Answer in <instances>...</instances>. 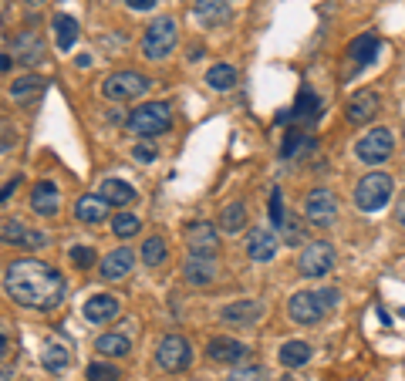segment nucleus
<instances>
[{"mask_svg":"<svg viewBox=\"0 0 405 381\" xmlns=\"http://www.w3.org/2000/svg\"><path fill=\"white\" fill-rule=\"evenodd\" d=\"M20 246H24V250H41V246H47V236L41 233V229H28Z\"/></svg>","mask_w":405,"mask_h":381,"instance_id":"obj_42","label":"nucleus"},{"mask_svg":"<svg viewBox=\"0 0 405 381\" xmlns=\"http://www.w3.org/2000/svg\"><path fill=\"white\" fill-rule=\"evenodd\" d=\"M234 4L236 0H196L193 4V14L196 20H202L206 28H219L234 17Z\"/></svg>","mask_w":405,"mask_h":381,"instance_id":"obj_16","label":"nucleus"},{"mask_svg":"<svg viewBox=\"0 0 405 381\" xmlns=\"http://www.w3.org/2000/svg\"><path fill=\"white\" fill-rule=\"evenodd\" d=\"M277 358H281L284 368H304L311 361V344L308 341H287V344H281Z\"/></svg>","mask_w":405,"mask_h":381,"instance_id":"obj_26","label":"nucleus"},{"mask_svg":"<svg viewBox=\"0 0 405 381\" xmlns=\"http://www.w3.org/2000/svg\"><path fill=\"white\" fill-rule=\"evenodd\" d=\"M287 314H291V320L311 327V324H318V320L325 318L327 310L321 304V297H318V290H297L294 297H291V304H287Z\"/></svg>","mask_w":405,"mask_h":381,"instance_id":"obj_10","label":"nucleus"},{"mask_svg":"<svg viewBox=\"0 0 405 381\" xmlns=\"http://www.w3.org/2000/svg\"><path fill=\"white\" fill-rule=\"evenodd\" d=\"M24 233H28V226H24L17 216H7V219H4V226H0V240H4V243L20 246V243H24Z\"/></svg>","mask_w":405,"mask_h":381,"instance_id":"obj_36","label":"nucleus"},{"mask_svg":"<svg viewBox=\"0 0 405 381\" xmlns=\"http://www.w3.org/2000/svg\"><path fill=\"white\" fill-rule=\"evenodd\" d=\"M115 314H119V301L111 294H92L85 301V320H92V324H105Z\"/></svg>","mask_w":405,"mask_h":381,"instance_id":"obj_22","label":"nucleus"},{"mask_svg":"<svg viewBox=\"0 0 405 381\" xmlns=\"http://www.w3.org/2000/svg\"><path fill=\"white\" fill-rule=\"evenodd\" d=\"M41 95H44V81H41V78H34V75L20 78V81L11 85V98H14L17 105H31L34 98H41Z\"/></svg>","mask_w":405,"mask_h":381,"instance_id":"obj_27","label":"nucleus"},{"mask_svg":"<svg viewBox=\"0 0 405 381\" xmlns=\"http://www.w3.org/2000/svg\"><path fill=\"white\" fill-rule=\"evenodd\" d=\"M149 78L139 75V71H111L105 81H102V95L109 98V102H132V98H142V95L149 92Z\"/></svg>","mask_w":405,"mask_h":381,"instance_id":"obj_4","label":"nucleus"},{"mask_svg":"<svg viewBox=\"0 0 405 381\" xmlns=\"http://www.w3.org/2000/svg\"><path fill=\"white\" fill-rule=\"evenodd\" d=\"M4 381H14V371H11V365H4Z\"/></svg>","mask_w":405,"mask_h":381,"instance_id":"obj_50","label":"nucleus"},{"mask_svg":"<svg viewBox=\"0 0 405 381\" xmlns=\"http://www.w3.org/2000/svg\"><path fill=\"white\" fill-rule=\"evenodd\" d=\"M334 246L325 243V240H314L301 250V257H297V270L301 277H308V280H318V277H327L334 270Z\"/></svg>","mask_w":405,"mask_h":381,"instance_id":"obj_6","label":"nucleus"},{"mask_svg":"<svg viewBox=\"0 0 405 381\" xmlns=\"http://www.w3.org/2000/svg\"><path fill=\"white\" fill-rule=\"evenodd\" d=\"M4 290L7 297L20 307H37V310H54L64 301V277L41 260H14L4 270Z\"/></svg>","mask_w":405,"mask_h":381,"instance_id":"obj_1","label":"nucleus"},{"mask_svg":"<svg viewBox=\"0 0 405 381\" xmlns=\"http://www.w3.org/2000/svg\"><path fill=\"white\" fill-rule=\"evenodd\" d=\"M95 351L105 354V358H125V354L132 351V341L125 334H102L95 341Z\"/></svg>","mask_w":405,"mask_h":381,"instance_id":"obj_31","label":"nucleus"},{"mask_svg":"<svg viewBox=\"0 0 405 381\" xmlns=\"http://www.w3.org/2000/svg\"><path fill=\"white\" fill-rule=\"evenodd\" d=\"M75 213H78L81 223L95 226V223H102V219L109 216V202H105L102 193H85V196L78 199V206H75Z\"/></svg>","mask_w":405,"mask_h":381,"instance_id":"obj_23","label":"nucleus"},{"mask_svg":"<svg viewBox=\"0 0 405 381\" xmlns=\"http://www.w3.org/2000/svg\"><path fill=\"white\" fill-rule=\"evenodd\" d=\"M318 297H321V304H325V310H334V307L341 304V294L334 287H321L318 290Z\"/></svg>","mask_w":405,"mask_h":381,"instance_id":"obj_43","label":"nucleus"},{"mask_svg":"<svg viewBox=\"0 0 405 381\" xmlns=\"http://www.w3.org/2000/svg\"><path fill=\"white\" fill-rule=\"evenodd\" d=\"M14 58L20 64H28V68L41 64L44 61V37L37 31H20L14 37Z\"/></svg>","mask_w":405,"mask_h":381,"instance_id":"obj_17","label":"nucleus"},{"mask_svg":"<svg viewBox=\"0 0 405 381\" xmlns=\"http://www.w3.org/2000/svg\"><path fill=\"white\" fill-rule=\"evenodd\" d=\"M0 71H4V75L11 71V54H0Z\"/></svg>","mask_w":405,"mask_h":381,"instance_id":"obj_49","label":"nucleus"},{"mask_svg":"<svg viewBox=\"0 0 405 381\" xmlns=\"http://www.w3.org/2000/svg\"><path fill=\"white\" fill-rule=\"evenodd\" d=\"M186 243H189V257H213L217 253V226L210 223H193L186 229Z\"/></svg>","mask_w":405,"mask_h":381,"instance_id":"obj_14","label":"nucleus"},{"mask_svg":"<svg viewBox=\"0 0 405 381\" xmlns=\"http://www.w3.org/2000/svg\"><path fill=\"white\" fill-rule=\"evenodd\" d=\"M125 7L128 11H149V7H156V0H125Z\"/></svg>","mask_w":405,"mask_h":381,"instance_id":"obj_46","label":"nucleus"},{"mask_svg":"<svg viewBox=\"0 0 405 381\" xmlns=\"http://www.w3.org/2000/svg\"><path fill=\"white\" fill-rule=\"evenodd\" d=\"M139 229H142V219H139V216L122 213V210H119V216H111V233H115L119 240H128V236H135Z\"/></svg>","mask_w":405,"mask_h":381,"instance_id":"obj_35","label":"nucleus"},{"mask_svg":"<svg viewBox=\"0 0 405 381\" xmlns=\"http://www.w3.org/2000/svg\"><path fill=\"white\" fill-rule=\"evenodd\" d=\"M11 145H14V135H11V125H4V152H11Z\"/></svg>","mask_w":405,"mask_h":381,"instance_id":"obj_48","label":"nucleus"},{"mask_svg":"<svg viewBox=\"0 0 405 381\" xmlns=\"http://www.w3.org/2000/svg\"><path fill=\"white\" fill-rule=\"evenodd\" d=\"M17 186H20V176H14L11 183L4 186V193H0V202H11V196H14V189H17Z\"/></svg>","mask_w":405,"mask_h":381,"instance_id":"obj_45","label":"nucleus"},{"mask_svg":"<svg viewBox=\"0 0 405 381\" xmlns=\"http://www.w3.org/2000/svg\"><path fill=\"white\" fill-rule=\"evenodd\" d=\"M264 318V304L260 301H234L219 310V320L230 327H253L257 320Z\"/></svg>","mask_w":405,"mask_h":381,"instance_id":"obj_12","label":"nucleus"},{"mask_svg":"<svg viewBox=\"0 0 405 381\" xmlns=\"http://www.w3.org/2000/svg\"><path fill=\"white\" fill-rule=\"evenodd\" d=\"M85 375H88V381H119V368L111 361H92Z\"/></svg>","mask_w":405,"mask_h":381,"instance_id":"obj_38","label":"nucleus"},{"mask_svg":"<svg viewBox=\"0 0 405 381\" xmlns=\"http://www.w3.org/2000/svg\"><path fill=\"white\" fill-rule=\"evenodd\" d=\"M206 85H210L213 92H230L236 85V68H230V64H213V68L206 71Z\"/></svg>","mask_w":405,"mask_h":381,"instance_id":"obj_32","label":"nucleus"},{"mask_svg":"<svg viewBox=\"0 0 405 381\" xmlns=\"http://www.w3.org/2000/svg\"><path fill=\"white\" fill-rule=\"evenodd\" d=\"M128 128L139 138H156L162 132L172 128V111L166 102H149V105H139L132 115H128Z\"/></svg>","mask_w":405,"mask_h":381,"instance_id":"obj_3","label":"nucleus"},{"mask_svg":"<svg viewBox=\"0 0 405 381\" xmlns=\"http://www.w3.org/2000/svg\"><path fill=\"white\" fill-rule=\"evenodd\" d=\"M31 210L37 216H54L61 210V193L54 183H37L31 193Z\"/></svg>","mask_w":405,"mask_h":381,"instance_id":"obj_20","label":"nucleus"},{"mask_svg":"<svg viewBox=\"0 0 405 381\" xmlns=\"http://www.w3.org/2000/svg\"><path fill=\"white\" fill-rule=\"evenodd\" d=\"M277 250H281V240L270 233V229H250L247 233V257L257 260V263H267V260L277 257Z\"/></svg>","mask_w":405,"mask_h":381,"instance_id":"obj_15","label":"nucleus"},{"mask_svg":"<svg viewBox=\"0 0 405 381\" xmlns=\"http://www.w3.org/2000/svg\"><path fill=\"white\" fill-rule=\"evenodd\" d=\"M308 149H314V138H308L301 128H291L287 138H284V145H281V155L284 159H301Z\"/></svg>","mask_w":405,"mask_h":381,"instance_id":"obj_33","label":"nucleus"},{"mask_svg":"<svg viewBox=\"0 0 405 381\" xmlns=\"http://www.w3.org/2000/svg\"><path fill=\"white\" fill-rule=\"evenodd\" d=\"M395 219H399V226L405 229V193H399V202H395Z\"/></svg>","mask_w":405,"mask_h":381,"instance_id":"obj_47","label":"nucleus"},{"mask_svg":"<svg viewBox=\"0 0 405 381\" xmlns=\"http://www.w3.org/2000/svg\"><path fill=\"white\" fill-rule=\"evenodd\" d=\"M98 193L105 196L109 206H119V210H125V206H132V202H135V189H132L128 183H122V179H105Z\"/></svg>","mask_w":405,"mask_h":381,"instance_id":"obj_25","label":"nucleus"},{"mask_svg":"<svg viewBox=\"0 0 405 381\" xmlns=\"http://www.w3.org/2000/svg\"><path fill=\"white\" fill-rule=\"evenodd\" d=\"M392 179L385 172H372V176H365L358 186H355V206L365 210V213H378L382 206H389L392 199Z\"/></svg>","mask_w":405,"mask_h":381,"instance_id":"obj_5","label":"nucleus"},{"mask_svg":"<svg viewBox=\"0 0 405 381\" xmlns=\"http://www.w3.org/2000/svg\"><path fill=\"white\" fill-rule=\"evenodd\" d=\"M314 115H318V95L304 88V92L297 95L294 108H291V111L284 115L281 122H287V125H294V128H297V125H311Z\"/></svg>","mask_w":405,"mask_h":381,"instance_id":"obj_24","label":"nucleus"},{"mask_svg":"<svg viewBox=\"0 0 405 381\" xmlns=\"http://www.w3.org/2000/svg\"><path fill=\"white\" fill-rule=\"evenodd\" d=\"M135 159L139 162H152L156 159V145H135Z\"/></svg>","mask_w":405,"mask_h":381,"instance_id":"obj_44","label":"nucleus"},{"mask_svg":"<svg viewBox=\"0 0 405 381\" xmlns=\"http://www.w3.org/2000/svg\"><path fill=\"white\" fill-rule=\"evenodd\" d=\"M183 274H186V284H193V287H210V284L217 280V260L189 257L186 267H183Z\"/></svg>","mask_w":405,"mask_h":381,"instance_id":"obj_19","label":"nucleus"},{"mask_svg":"<svg viewBox=\"0 0 405 381\" xmlns=\"http://www.w3.org/2000/svg\"><path fill=\"white\" fill-rule=\"evenodd\" d=\"M139 253H142V263H145V267H162L166 257H169V246H166L162 236H149V240L142 243Z\"/></svg>","mask_w":405,"mask_h":381,"instance_id":"obj_34","label":"nucleus"},{"mask_svg":"<svg viewBox=\"0 0 405 381\" xmlns=\"http://www.w3.org/2000/svg\"><path fill=\"white\" fill-rule=\"evenodd\" d=\"M247 226V206L243 202H230V206H223L219 210V229L223 233H240V229Z\"/></svg>","mask_w":405,"mask_h":381,"instance_id":"obj_29","label":"nucleus"},{"mask_svg":"<svg viewBox=\"0 0 405 381\" xmlns=\"http://www.w3.org/2000/svg\"><path fill=\"white\" fill-rule=\"evenodd\" d=\"M41 365H44L51 375L68 371V365H71V344H68L64 337H47V341H41Z\"/></svg>","mask_w":405,"mask_h":381,"instance_id":"obj_13","label":"nucleus"},{"mask_svg":"<svg viewBox=\"0 0 405 381\" xmlns=\"http://www.w3.org/2000/svg\"><path fill=\"white\" fill-rule=\"evenodd\" d=\"M281 233H284V243H287V246H308V243H304V226H301V219H294V216H287V219H284Z\"/></svg>","mask_w":405,"mask_h":381,"instance_id":"obj_37","label":"nucleus"},{"mask_svg":"<svg viewBox=\"0 0 405 381\" xmlns=\"http://www.w3.org/2000/svg\"><path fill=\"white\" fill-rule=\"evenodd\" d=\"M28 7H41V4H47V0H24Z\"/></svg>","mask_w":405,"mask_h":381,"instance_id":"obj_51","label":"nucleus"},{"mask_svg":"<svg viewBox=\"0 0 405 381\" xmlns=\"http://www.w3.org/2000/svg\"><path fill=\"white\" fill-rule=\"evenodd\" d=\"M179 44V28H176V17H156L145 34H142V54L149 61H166Z\"/></svg>","mask_w":405,"mask_h":381,"instance_id":"obj_2","label":"nucleus"},{"mask_svg":"<svg viewBox=\"0 0 405 381\" xmlns=\"http://www.w3.org/2000/svg\"><path fill=\"white\" fill-rule=\"evenodd\" d=\"M230 381H267V371L260 365H243L230 371Z\"/></svg>","mask_w":405,"mask_h":381,"instance_id":"obj_40","label":"nucleus"},{"mask_svg":"<svg viewBox=\"0 0 405 381\" xmlns=\"http://www.w3.org/2000/svg\"><path fill=\"white\" fill-rule=\"evenodd\" d=\"M132 263H135V253L128 246H119V250H111L109 257L102 260V277L105 280H122V277L132 274Z\"/></svg>","mask_w":405,"mask_h":381,"instance_id":"obj_21","label":"nucleus"},{"mask_svg":"<svg viewBox=\"0 0 405 381\" xmlns=\"http://www.w3.org/2000/svg\"><path fill=\"white\" fill-rule=\"evenodd\" d=\"M54 34H58V47L71 51V47L78 44V20L68 14H54Z\"/></svg>","mask_w":405,"mask_h":381,"instance_id":"obj_30","label":"nucleus"},{"mask_svg":"<svg viewBox=\"0 0 405 381\" xmlns=\"http://www.w3.org/2000/svg\"><path fill=\"white\" fill-rule=\"evenodd\" d=\"M378 105H382V102H378L375 92H358V95H351V102L344 105V119L351 125H365L378 115Z\"/></svg>","mask_w":405,"mask_h":381,"instance_id":"obj_18","label":"nucleus"},{"mask_svg":"<svg viewBox=\"0 0 405 381\" xmlns=\"http://www.w3.org/2000/svg\"><path fill=\"white\" fill-rule=\"evenodd\" d=\"M281 381H297V378H281Z\"/></svg>","mask_w":405,"mask_h":381,"instance_id":"obj_52","label":"nucleus"},{"mask_svg":"<svg viewBox=\"0 0 405 381\" xmlns=\"http://www.w3.org/2000/svg\"><path fill=\"white\" fill-rule=\"evenodd\" d=\"M156 361L162 371H186L189 365H193V344H189L183 334H166L162 341H159L156 348Z\"/></svg>","mask_w":405,"mask_h":381,"instance_id":"obj_7","label":"nucleus"},{"mask_svg":"<svg viewBox=\"0 0 405 381\" xmlns=\"http://www.w3.org/2000/svg\"><path fill=\"white\" fill-rule=\"evenodd\" d=\"M375 54H378V37H375V34H361V37H355V41L348 44V58L355 64L375 61Z\"/></svg>","mask_w":405,"mask_h":381,"instance_id":"obj_28","label":"nucleus"},{"mask_svg":"<svg viewBox=\"0 0 405 381\" xmlns=\"http://www.w3.org/2000/svg\"><path fill=\"white\" fill-rule=\"evenodd\" d=\"M71 263L75 267H81V270H88V267H95V246H71Z\"/></svg>","mask_w":405,"mask_h":381,"instance_id":"obj_41","label":"nucleus"},{"mask_svg":"<svg viewBox=\"0 0 405 381\" xmlns=\"http://www.w3.org/2000/svg\"><path fill=\"white\" fill-rule=\"evenodd\" d=\"M304 219L318 229L334 226V219H338V199L331 196L327 189H311L308 199H304Z\"/></svg>","mask_w":405,"mask_h":381,"instance_id":"obj_9","label":"nucleus"},{"mask_svg":"<svg viewBox=\"0 0 405 381\" xmlns=\"http://www.w3.org/2000/svg\"><path fill=\"white\" fill-rule=\"evenodd\" d=\"M392 149H395L392 128H372V132H365V138H358L355 155H358L365 166H382V162L392 155Z\"/></svg>","mask_w":405,"mask_h":381,"instance_id":"obj_8","label":"nucleus"},{"mask_svg":"<svg viewBox=\"0 0 405 381\" xmlns=\"http://www.w3.org/2000/svg\"><path fill=\"white\" fill-rule=\"evenodd\" d=\"M284 219H287V210H284V193H281V189H270V223L281 229Z\"/></svg>","mask_w":405,"mask_h":381,"instance_id":"obj_39","label":"nucleus"},{"mask_svg":"<svg viewBox=\"0 0 405 381\" xmlns=\"http://www.w3.org/2000/svg\"><path fill=\"white\" fill-rule=\"evenodd\" d=\"M206 358L217 361V365H240V361H247L250 358V348L243 344V341H236V337L219 334L206 344Z\"/></svg>","mask_w":405,"mask_h":381,"instance_id":"obj_11","label":"nucleus"}]
</instances>
